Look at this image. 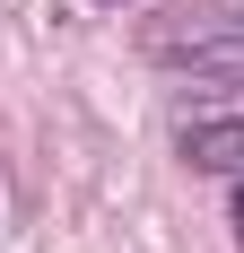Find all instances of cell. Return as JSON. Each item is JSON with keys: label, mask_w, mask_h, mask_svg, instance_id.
<instances>
[{"label": "cell", "mask_w": 244, "mask_h": 253, "mask_svg": "<svg viewBox=\"0 0 244 253\" xmlns=\"http://www.w3.org/2000/svg\"><path fill=\"white\" fill-rule=\"evenodd\" d=\"M148 61L157 70H192V79H244V0H209V9H183L148 35Z\"/></svg>", "instance_id": "6da1fadb"}, {"label": "cell", "mask_w": 244, "mask_h": 253, "mask_svg": "<svg viewBox=\"0 0 244 253\" xmlns=\"http://www.w3.org/2000/svg\"><path fill=\"white\" fill-rule=\"evenodd\" d=\"M183 166L201 175H244V114H209V123H183Z\"/></svg>", "instance_id": "7a4b0ae2"}, {"label": "cell", "mask_w": 244, "mask_h": 253, "mask_svg": "<svg viewBox=\"0 0 244 253\" xmlns=\"http://www.w3.org/2000/svg\"><path fill=\"white\" fill-rule=\"evenodd\" d=\"M236 236H244V183H236Z\"/></svg>", "instance_id": "3957f363"}, {"label": "cell", "mask_w": 244, "mask_h": 253, "mask_svg": "<svg viewBox=\"0 0 244 253\" xmlns=\"http://www.w3.org/2000/svg\"><path fill=\"white\" fill-rule=\"evenodd\" d=\"M114 9H122V0H114Z\"/></svg>", "instance_id": "277c9868"}]
</instances>
